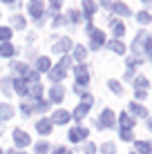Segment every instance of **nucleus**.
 <instances>
[{
  "instance_id": "f257e3e1",
  "label": "nucleus",
  "mask_w": 152,
  "mask_h": 154,
  "mask_svg": "<svg viewBox=\"0 0 152 154\" xmlns=\"http://www.w3.org/2000/svg\"><path fill=\"white\" fill-rule=\"evenodd\" d=\"M101 130H105V127H114V114H112V109H103V114H101V119H98V123H96Z\"/></svg>"
},
{
  "instance_id": "f03ea898",
  "label": "nucleus",
  "mask_w": 152,
  "mask_h": 154,
  "mask_svg": "<svg viewBox=\"0 0 152 154\" xmlns=\"http://www.w3.org/2000/svg\"><path fill=\"white\" fill-rule=\"evenodd\" d=\"M87 134H90V132H87L85 127H74V130L70 132V141H72V143L85 141V139H87Z\"/></svg>"
},
{
  "instance_id": "7ed1b4c3",
  "label": "nucleus",
  "mask_w": 152,
  "mask_h": 154,
  "mask_svg": "<svg viewBox=\"0 0 152 154\" xmlns=\"http://www.w3.org/2000/svg\"><path fill=\"white\" fill-rule=\"evenodd\" d=\"M74 72H76V81H78V85H87V83H90V76H87V67H85V65H78Z\"/></svg>"
},
{
  "instance_id": "20e7f679",
  "label": "nucleus",
  "mask_w": 152,
  "mask_h": 154,
  "mask_svg": "<svg viewBox=\"0 0 152 154\" xmlns=\"http://www.w3.org/2000/svg\"><path fill=\"white\" fill-rule=\"evenodd\" d=\"M90 36H92V47H94V49H96V47H101L103 42H105V34H103V31H98V29H92Z\"/></svg>"
},
{
  "instance_id": "39448f33",
  "label": "nucleus",
  "mask_w": 152,
  "mask_h": 154,
  "mask_svg": "<svg viewBox=\"0 0 152 154\" xmlns=\"http://www.w3.org/2000/svg\"><path fill=\"white\" fill-rule=\"evenodd\" d=\"M14 141H16V145H18V147H25V145H29V136L25 134L23 130H16V132H14Z\"/></svg>"
},
{
  "instance_id": "423d86ee",
  "label": "nucleus",
  "mask_w": 152,
  "mask_h": 154,
  "mask_svg": "<svg viewBox=\"0 0 152 154\" xmlns=\"http://www.w3.org/2000/svg\"><path fill=\"white\" fill-rule=\"evenodd\" d=\"M70 119H72V114H70V112H65V109H58V112L54 114V119H51V123H58V125H63V123H67Z\"/></svg>"
},
{
  "instance_id": "0eeeda50",
  "label": "nucleus",
  "mask_w": 152,
  "mask_h": 154,
  "mask_svg": "<svg viewBox=\"0 0 152 154\" xmlns=\"http://www.w3.org/2000/svg\"><path fill=\"white\" fill-rule=\"evenodd\" d=\"M63 96H65V89L60 87V85H56V87H51V92H49V98L54 100V103H60Z\"/></svg>"
},
{
  "instance_id": "6e6552de",
  "label": "nucleus",
  "mask_w": 152,
  "mask_h": 154,
  "mask_svg": "<svg viewBox=\"0 0 152 154\" xmlns=\"http://www.w3.org/2000/svg\"><path fill=\"white\" fill-rule=\"evenodd\" d=\"M51 121H47V119H43V121H38V123H36V130H38V134H49L51 132Z\"/></svg>"
},
{
  "instance_id": "1a4fd4ad",
  "label": "nucleus",
  "mask_w": 152,
  "mask_h": 154,
  "mask_svg": "<svg viewBox=\"0 0 152 154\" xmlns=\"http://www.w3.org/2000/svg\"><path fill=\"white\" fill-rule=\"evenodd\" d=\"M87 112H90V105L81 103V105H78V107L74 109V119H76V121H83V119L87 116Z\"/></svg>"
},
{
  "instance_id": "9d476101",
  "label": "nucleus",
  "mask_w": 152,
  "mask_h": 154,
  "mask_svg": "<svg viewBox=\"0 0 152 154\" xmlns=\"http://www.w3.org/2000/svg\"><path fill=\"white\" fill-rule=\"evenodd\" d=\"M119 123H121L123 130H132V125H134V119L130 114H121L119 116Z\"/></svg>"
},
{
  "instance_id": "9b49d317",
  "label": "nucleus",
  "mask_w": 152,
  "mask_h": 154,
  "mask_svg": "<svg viewBox=\"0 0 152 154\" xmlns=\"http://www.w3.org/2000/svg\"><path fill=\"white\" fill-rule=\"evenodd\" d=\"M143 40H145V31H139L137 38H134V45H132V51H134V54H139V51H141V47H143Z\"/></svg>"
},
{
  "instance_id": "f8f14e48",
  "label": "nucleus",
  "mask_w": 152,
  "mask_h": 154,
  "mask_svg": "<svg viewBox=\"0 0 152 154\" xmlns=\"http://www.w3.org/2000/svg\"><path fill=\"white\" fill-rule=\"evenodd\" d=\"M11 116H14V107H11V105L0 103V119H2V121H7V119H11Z\"/></svg>"
},
{
  "instance_id": "ddd939ff",
  "label": "nucleus",
  "mask_w": 152,
  "mask_h": 154,
  "mask_svg": "<svg viewBox=\"0 0 152 154\" xmlns=\"http://www.w3.org/2000/svg\"><path fill=\"white\" fill-rule=\"evenodd\" d=\"M134 147H137L139 154H152V147H150L148 141H137V143H134Z\"/></svg>"
},
{
  "instance_id": "4468645a",
  "label": "nucleus",
  "mask_w": 152,
  "mask_h": 154,
  "mask_svg": "<svg viewBox=\"0 0 152 154\" xmlns=\"http://www.w3.org/2000/svg\"><path fill=\"white\" fill-rule=\"evenodd\" d=\"M130 112L137 114V116H148V109H145L143 105H139V103H130Z\"/></svg>"
},
{
  "instance_id": "2eb2a0df",
  "label": "nucleus",
  "mask_w": 152,
  "mask_h": 154,
  "mask_svg": "<svg viewBox=\"0 0 152 154\" xmlns=\"http://www.w3.org/2000/svg\"><path fill=\"white\" fill-rule=\"evenodd\" d=\"M112 9H114L116 14H121V16H130L128 5H123V2H114V5H112Z\"/></svg>"
},
{
  "instance_id": "dca6fc26",
  "label": "nucleus",
  "mask_w": 152,
  "mask_h": 154,
  "mask_svg": "<svg viewBox=\"0 0 152 154\" xmlns=\"http://www.w3.org/2000/svg\"><path fill=\"white\" fill-rule=\"evenodd\" d=\"M112 31H114V36H123L125 34V27H123V23H119V20H112Z\"/></svg>"
},
{
  "instance_id": "f3484780",
  "label": "nucleus",
  "mask_w": 152,
  "mask_h": 154,
  "mask_svg": "<svg viewBox=\"0 0 152 154\" xmlns=\"http://www.w3.org/2000/svg\"><path fill=\"white\" fill-rule=\"evenodd\" d=\"M70 47H72L70 38H60V40H58V45H54V49H56V51H67Z\"/></svg>"
},
{
  "instance_id": "a211bd4d",
  "label": "nucleus",
  "mask_w": 152,
  "mask_h": 154,
  "mask_svg": "<svg viewBox=\"0 0 152 154\" xmlns=\"http://www.w3.org/2000/svg\"><path fill=\"white\" fill-rule=\"evenodd\" d=\"M134 85H137L139 89H143V92H148V87H150V81H148L145 76H139L137 81H134Z\"/></svg>"
},
{
  "instance_id": "6ab92c4d",
  "label": "nucleus",
  "mask_w": 152,
  "mask_h": 154,
  "mask_svg": "<svg viewBox=\"0 0 152 154\" xmlns=\"http://www.w3.org/2000/svg\"><path fill=\"white\" fill-rule=\"evenodd\" d=\"M110 47H112V51H116V54H125V45L121 40H112V42H110Z\"/></svg>"
},
{
  "instance_id": "aec40b11",
  "label": "nucleus",
  "mask_w": 152,
  "mask_h": 154,
  "mask_svg": "<svg viewBox=\"0 0 152 154\" xmlns=\"http://www.w3.org/2000/svg\"><path fill=\"white\" fill-rule=\"evenodd\" d=\"M40 11H43V5H40L38 0L29 5V14H31V16H40Z\"/></svg>"
},
{
  "instance_id": "412c9836",
  "label": "nucleus",
  "mask_w": 152,
  "mask_h": 154,
  "mask_svg": "<svg viewBox=\"0 0 152 154\" xmlns=\"http://www.w3.org/2000/svg\"><path fill=\"white\" fill-rule=\"evenodd\" d=\"M40 92H43V89H40V85H38V83H34V85H31V87L27 89V94H29V96H34V98H38V96H40Z\"/></svg>"
},
{
  "instance_id": "4be33fe9",
  "label": "nucleus",
  "mask_w": 152,
  "mask_h": 154,
  "mask_svg": "<svg viewBox=\"0 0 152 154\" xmlns=\"http://www.w3.org/2000/svg\"><path fill=\"white\" fill-rule=\"evenodd\" d=\"M83 7H85V14L87 16H92L94 11H96V5H94L92 0H83Z\"/></svg>"
},
{
  "instance_id": "5701e85b",
  "label": "nucleus",
  "mask_w": 152,
  "mask_h": 154,
  "mask_svg": "<svg viewBox=\"0 0 152 154\" xmlns=\"http://www.w3.org/2000/svg\"><path fill=\"white\" fill-rule=\"evenodd\" d=\"M101 152H103V154H114V152H116V147H114L112 143H103V145H101Z\"/></svg>"
},
{
  "instance_id": "b1692460",
  "label": "nucleus",
  "mask_w": 152,
  "mask_h": 154,
  "mask_svg": "<svg viewBox=\"0 0 152 154\" xmlns=\"http://www.w3.org/2000/svg\"><path fill=\"white\" fill-rule=\"evenodd\" d=\"M49 58H38V69L40 72H45V69H49Z\"/></svg>"
},
{
  "instance_id": "393cba45",
  "label": "nucleus",
  "mask_w": 152,
  "mask_h": 154,
  "mask_svg": "<svg viewBox=\"0 0 152 154\" xmlns=\"http://www.w3.org/2000/svg\"><path fill=\"white\" fill-rule=\"evenodd\" d=\"M137 20H139L141 25H148V23H150V14H148V11H141V14L137 16Z\"/></svg>"
},
{
  "instance_id": "a878e982",
  "label": "nucleus",
  "mask_w": 152,
  "mask_h": 154,
  "mask_svg": "<svg viewBox=\"0 0 152 154\" xmlns=\"http://www.w3.org/2000/svg\"><path fill=\"white\" fill-rule=\"evenodd\" d=\"M49 152V145H47V143L43 141V143H38V145H36V154H47Z\"/></svg>"
},
{
  "instance_id": "bb28decb",
  "label": "nucleus",
  "mask_w": 152,
  "mask_h": 154,
  "mask_svg": "<svg viewBox=\"0 0 152 154\" xmlns=\"http://www.w3.org/2000/svg\"><path fill=\"white\" fill-rule=\"evenodd\" d=\"M145 56L152 58V36H148V38H145Z\"/></svg>"
},
{
  "instance_id": "cd10ccee",
  "label": "nucleus",
  "mask_w": 152,
  "mask_h": 154,
  "mask_svg": "<svg viewBox=\"0 0 152 154\" xmlns=\"http://www.w3.org/2000/svg\"><path fill=\"white\" fill-rule=\"evenodd\" d=\"M0 54H2V56H11L14 54V47L11 45H2V47H0Z\"/></svg>"
},
{
  "instance_id": "c85d7f7f",
  "label": "nucleus",
  "mask_w": 152,
  "mask_h": 154,
  "mask_svg": "<svg viewBox=\"0 0 152 154\" xmlns=\"http://www.w3.org/2000/svg\"><path fill=\"white\" fill-rule=\"evenodd\" d=\"M85 47H76V51H74V56H76V60H83V58H85Z\"/></svg>"
},
{
  "instance_id": "c756f323",
  "label": "nucleus",
  "mask_w": 152,
  "mask_h": 154,
  "mask_svg": "<svg viewBox=\"0 0 152 154\" xmlns=\"http://www.w3.org/2000/svg\"><path fill=\"white\" fill-rule=\"evenodd\" d=\"M110 89H112L114 94H121V92H123V87H121L116 81H110Z\"/></svg>"
},
{
  "instance_id": "7c9ffc66",
  "label": "nucleus",
  "mask_w": 152,
  "mask_h": 154,
  "mask_svg": "<svg viewBox=\"0 0 152 154\" xmlns=\"http://www.w3.org/2000/svg\"><path fill=\"white\" fill-rule=\"evenodd\" d=\"M121 139L123 141H132V132L130 130H121Z\"/></svg>"
},
{
  "instance_id": "2f4dec72",
  "label": "nucleus",
  "mask_w": 152,
  "mask_h": 154,
  "mask_svg": "<svg viewBox=\"0 0 152 154\" xmlns=\"http://www.w3.org/2000/svg\"><path fill=\"white\" fill-rule=\"evenodd\" d=\"M9 36H11V29H0V38L2 40H7Z\"/></svg>"
},
{
  "instance_id": "473e14b6",
  "label": "nucleus",
  "mask_w": 152,
  "mask_h": 154,
  "mask_svg": "<svg viewBox=\"0 0 152 154\" xmlns=\"http://www.w3.org/2000/svg\"><path fill=\"white\" fill-rule=\"evenodd\" d=\"M14 25H16V27H23V25H25V18H20V16H14Z\"/></svg>"
},
{
  "instance_id": "72a5a7b5",
  "label": "nucleus",
  "mask_w": 152,
  "mask_h": 154,
  "mask_svg": "<svg viewBox=\"0 0 152 154\" xmlns=\"http://www.w3.org/2000/svg\"><path fill=\"white\" fill-rule=\"evenodd\" d=\"M96 152V145H92V143H87L85 145V154H94Z\"/></svg>"
},
{
  "instance_id": "f704fd0d",
  "label": "nucleus",
  "mask_w": 152,
  "mask_h": 154,
  "mask_svg": "<svg viewBox=\"0 0 152 154\" xmlns=\"http://www.w3.org/2000/svg\"><path fill=\"white\" fill-rule=\"evenodd\" d=\"M134 96H137L139 100H143V98H145V92H143V89H137V94H134Z\"/></svg>"
},
{
  "instance_id": "c9c22d12",
  "label": "nucleus",
  "mask_w": 152,
  "mask_h": 154,
  "mask_svg": "<svg viewBox=\"0 0 152 154\" xmlns=\"http://www.w3.org/2000/svg\"><path fill=\"white\" fill-rule=\"evenodd\" d=\"M70 18L76 23V20H81V14H78V11H72V14H70Z\"/></svg>"
},
{
  "instance_id": "e433bc0d",
  "label": "nucleus",
  "mask_w": 152,
  "mask_h": 154,
  "mask_svg": "<svg viewBox=\"0 0 152 154\" xmlns=\"http://www.w3.org/2000/svg\"><path fill=\"white\" fill-rule=\"evenodd\" d=\"M58 5H60V0H51V11H56V9H58Z\"/></svg>"
},
{
  "instance_id": "4c0bfd02",
  "label": "nucleus",
  "mask_w": 152,
  "mask_h": 154,
  "mask_svg": "<svg viewBox=\"0 0 152 154\" xmlns=\"http://www.w3.org/2000/svg\"><path fill=\"white\" fill-rule=\"evenodd\" d=\"M54 154H67V150H65V147H56Z\"/></svg>"
},
{
  "instance_id": "58836bf2",
  "label": "nucleus",
  "mask_w": 152,
  "mask_h": 154,
  "mask_svg": "<svg viewBox=\"0 0 152 154\" xmlns=\"http://www.w3.org/2000/svg\"><path fill=\"white\" fill-rule=\"evenodd\" d=\"M148 127H150V130H152V116H150V119H148Z\"/></svg>"
},
{
  "instance_id": "ea45409f",
  "label": "nucleus",
  "mask_w": 152,
  "mask_h": 154,
  "mask_svg": "<svg viewBox=\"0 0 152 154\" xmlns=\"http://www.w3.org/2000/svg\"><path fill=\"white\" fill-rule=\"evenodd\" d=\"M9 154H27V152H9Z\"/></svg>"
},
{
  "instance_id": "a19ab883",
  "label": "nucleus",
  "mask_w": 152,
  "mask_h": 154,
  "mask_svg": "<svg viewBox=\"0 0 152 154\" xmlns=\"http://www.w3.org/2000/svg\"><path fill=\"white\" fill-rule=\"evenodd\" d=\"M5 2H16V0H5Z\"/></svg>"
},
{
  "instance_id": "79ce46f5",
  "label": "nucleus",
  "mask_w": 152,
  "mask_h": 154,
  "mask_svg": "<svg viewBox=\"0 0 152 154\" xmlns=\"http://www.w3.org/2000/svg\"><path fill=\"white\" fill-rule=\"evenodd\" d=\"M143 2H150V0H143Z\"/></svg>"
},
{
  "instance_id": "37998d69",
  "label": "nucleus",
  "mask_w": 152,
  "mask_h": 154,
  "mask_svg": "<svg viewBox=\"0 0 152 154\" xmlns=\"http://www.w3.org/2000/svg\"><path fill=\"white\" fill-rule=\"evenodd\" d=\"M103 2H107V0H103Z\"/></svg>"
},
{
  "instance_id": "c03bdc74",
  "label": "nucleus",
  "mask_w": 152,
  "mask_h": 154,
  "mask_svg": "<svg viewBox=\"0 0 152 154\" xmlns=\"http://www.w3.org/2000/svg\"><path fill=\"white\" fill-rule=\"evenodd\" d=\"M0 154H2V150H0Z\"/></svg>"
},
{
  "instance_id": "a18cd8bd",
  "label": "nucleus",
  "mask_w": 152,
  "mask_h": 154,
  "mask_svg": "<svg viewBox=\"0 0 152 154\" xmlns=\"http://www.w3.org/2000/svg\"><path fill=\"white\" fill-rule=\"evenodd\" d=\"M150 147H152V143H150Z\"/></svg>"
},
{
  "instance_id": "49530a36",
  "label": "nucleus",
  "mask_w": 152,
  "mask_h": 154,
  "mask_svg": "<svg viewBox=\"0 0 152 154\" xmlns=\"http://www.w3.org/2000/svg\"><path fill=\"white\" fill-rule=\"evenodd\" d=\"M67 154H70V152H67Z\"/></svg>"
},
{
  "instance_id": "de8ad7c7",
  "label": "nucleus",
  "mask_w": 152,
  "mask_h": 154,
  "mask_svg": "<svg viewBox=\"0 0 152 154\" xmlns=\"http://www.w3.org/2000/svg\"><path fill=\"white\" fill-rule=\"evenodd\" d=\"M132 154H134V152H132Z\"/></svg>"
}]
</instances>
